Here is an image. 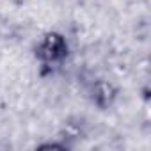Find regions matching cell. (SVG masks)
Wrapping results in <instances>:
<instances>
[{
    "instance_id": "obj_1",
    "label": "cell",
    "mask_w": 151,
    "mask_h": 151,
    "mask_svg": "<svg viewBox=\"0 0 151 151\" xmlns=\"http://www.w3.org/2000/svg\"><path fill=\"white\" fill-rule=\"evenodd\" d=\"M43 52V55L46 57V59H59V57H62L64 55V43H62V39L60 37H57V36H50L45 43H43V48H41Z\"/></svg>"
}]
</instances>
